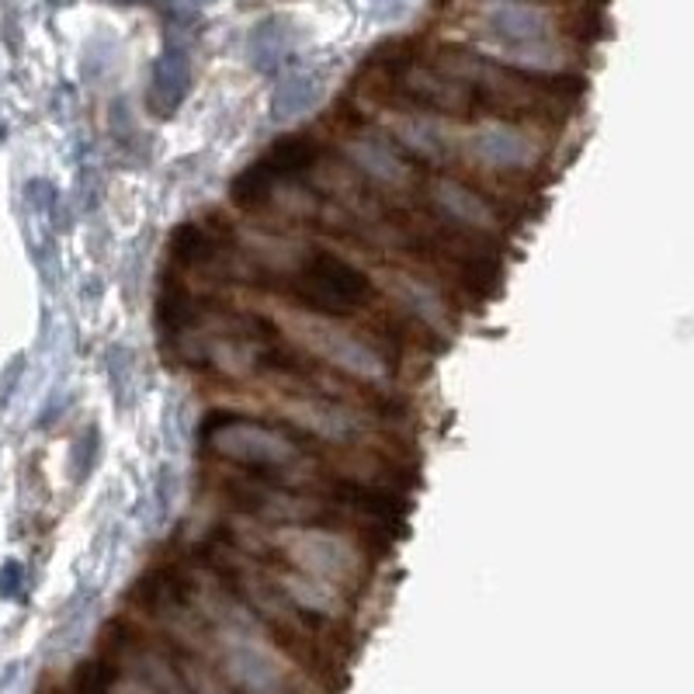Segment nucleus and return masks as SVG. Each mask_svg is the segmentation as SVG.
<instances>
[{
	"label": "nucleus",
	"instance_id": "obj_18",
	"mask_svg": "<svg viewBox=\"0 0 694 694\" xmlns=\"http://www.w3.org/2000/svg\"><path fill=\"white\" fill-rule=\"evenodd\" d=\"M115 4H147V8H153V4H167V0H115Z\"/></svg>",
	"mask_w": 694,
	"mask_h": 694
},
{
	"label": "nucleus",
	"instance_id": "obj_2",
	"mask_svg": "<svg viewBox=\"0 0 694 694\" xmlns=\"http://www.w3.org/2000/svg\"><path fill=\"white\" fill-rule=\"evenodd\" d=\"M292 296L317 317H351L375 299V281L351 260L330 250H313L292 278Z\"/></svg>",
	"mask_w": 694,
	"mask_h": 694
},
{
	"label": "nucleus",
	"instance_id": "obj_13",
	"mask_svg": "<svg viewBox=\"0 0 694 694\" xmlns=\"http://www.w3.org/2000/svg\"><path fill=\"white\" fill-rule=\"evenodd\" d=\"M320 94H323L320 74H313V70H289V74L278 77L271 118L278 126H292L296 118H302L306 111L317 108Z\"/></svg>",
	"mask_w": 694,
	"mask_h": 694
},
{
	"label": "nucleus",
	"instance_id": "obj_8",
	"mask_svg": "<svg viewBox=\"0 0 694 694\" xmlns=\"http://www.w3.org/2000/svg\"><path fill=\"white\" fill-rule=\"evenodd\" d=\"M483 29L493 42L504 45V53L528 50L535 42L553 39V18L528 0H497L483 11Z\"/></svg>",
	"mask_w": 694,
	"mask_h": 694
},
{
	"label": "nucleus",
	"instance_id": "obj_11",
	"mask_svg": "<svg viewBox=\"0 0 694 694\" xmlns=\"http://www.w3.org/2000/svg\"><path fill=\"white\" fill-rule=\"evenodd\" d=\"M430 202L438 205L441 215H448L451 223L469 226V229H493L497 226V212L493 205L480 195V191L466 188L462 181H435L430 184Z\"/></svg>",
	"mask_w": 694,
	"mask_h": 694
},
{
	"label": "nucleus",
	"instance_id": "obj_5",
	"mask_svg": "<svg viewBox=\"0 0 694 694\" xmlns=\"http://www.w3.org/2000/svg\"><path fill=\"white\" fill-rule=\"evenodd\" d=\"M323 160V147L317 136H285L278 139L275 147L260 157L257 163H250L247 171L233 181L229 195L233 205L241 209H257L265 205L278 188L299 181L306 171H313V167Z\"/></svg>",
	"mask_w": 694,
	"mask_h": 694
},
{
	"label": "nucleus",
	"instance_id": "obj_12",
	"mask_svg": "<svg viewBox=\"0 0 694 694\" xmlns=\"http://www.w3.org/2000/svg\"><path fill=\"white\" fill-rule=\"evenodd\" d=\"M393 136L399 142V150L414 153L427 163L451 160V136L445 132L438 118H430V115H396Z\"/></svg>",
	"mask_w": 694,
	"mask_h": 694
},
{
	"label": "nucleus",
	"instance_id": "obj_14",
	"mask_svg": "<svg viewBox=\"0 0 694 694\" xmlns=\"http://www.w3.org/2000/svg\"><path fill=\"white\" fill-rule=\"evenodd\" d=\"M191 87V60L184 50L171 45L160 63L153 66V84H150V108L157 115H174L178 105L184 102V94Z\"/></svg>",
	"mask_w": 694,
	"mask_h": 694
},
{
	"label": "nucleus",
	"instance_id": "obj_3",
	"mask_svg": "<svg viewBox=\"0 0 694 694\" xmlns=\"http://www.w3.org/2000/svg\"><path fill=\"white\" fill-rule=\"evenodd\" d=\"M275 548H281L296 573L333 590H348L362 580V553L327 524H285L275 535Z\"/></svg>",
	"mask_w": 694,
	"mask_h": 694
},
{
	"label": "nucleus",
	"instance_id": "obj_19",
	"mask_svg": "<svg viewBox=\"0 0 694 694\" xmlns=\"http://www.w3.org/2000/svg\"><path fill=\"white\" fill-rule=\"evenodd\" d=\"M597 4H605V0H597Z\"/></svg>",
	"mask_w": 694,
	"mask_h": 694
},
{
	"label": "nucleus",
	"instance_id": "obj_15",
	"mask_svg": "<svg viewBox=\"0 0 694 694\" xmlns=\"http://www.w3.org/2000/svg\"><path fill=\"white\" fill-rule=\"evenodd\" d=\"M292 417L313 430L320 438L330 441H351L357 438V417L341 403H330V399H296L292 403Z\"/></svg>",
	"mask_w": 694,
	"mask_h": 694
},
{
	"label": "nucleus",
	"instance_id": "obj_4",
	"mask_svg": "<svg viewBox=\"0 0 694 694\" xmlns=\"http://www.w3.org/2000/svg\"><path fill=\"white\" fill-rule=\"evenodd\" d=\"M285 327H289V333L299 341V348L317 354L320 362L333 365L338 372L357 382H375V386L389 382V362L372 344L357 338V333L330 323L317 313H289L285 317Z\"/></svg>",
	"mask_w": 694,
	"mask_h": 694
},
{
	"label": "nucleus",
	"instance_id": "obj_9",
	"mask_svg": "<svg viewBox=\"0 0 694 694\" xmlns=\"http://www.w3.org/2000/svg\"><path fill=\"white\" fill-rule=\"evenodd\" d=\"M466 153L490 171H524L538 160V142L514 126H483L466 136Z\"/></svg>",
	"mask_w": 694,
	"mask_h": 694
},
{
	"label": "nucleus",
	"instance_id": "obj_17",
	"mask_svg": "<svg viewBox=\"0 0 694 694\" xmlns=\"http://www.w3.org/2000/svg\"><path fill=\"white\" fill-rule=\"evenodd\" d=\"M285 56H289V35H285L281 21H260L250 35V60L257 70H265V74H275L281 70Z\"/></svg>",
	"mask_w": 694,
	"mask_h": 694
},
{
	"label": "nucleus",
	"instance_id": "obj_6",
	"mask_svg": "<svg viewBox=\"0 0 694 694\" xmlns=\"http://www.w3.org/2000/svg\"><path fill=\"white\" fill-rule=\"evenodd\" d=\"M223 674L241 694H292V681L278 656L250 629H220Z\"/></svg>",
	"mask_w": 694,
	"mask_h": 694
},
{
	"label": "nucleus",
	"instance_id": "obj_1",
	"mask_svg": "<svg viewBox=\"0 0 694 694\" xmlns=\"http://www.w3.org/2000/svg\"><path fill=\"white\" fill-rule=\"evenodd\" d=\"M202 445L215 459L268 483H299V469L306 466V451L296 435L233 410H212L202 420Z\"/></svg>",
	"mask_w": 694,
	"mask_h": 694
},
{
	"label": "nucleus",
	"instance_id": "obj_7",
	"mask_svg": "<svg viewBox=\"0 0 694 694\" xmlns=\"http://www.w3.org/2000/svg\"><path fill=\"white\" fill-rule=\"evenodd\" d=\"M396 94L403 102L417 105L427 115H445V118H472L480 115V102L466 81L451 77L441 66H420L410 63L406 70L389 77Z\"/></svg>",
	"mask_w": 694,
	"mask_h": 694
},
{
	"label": "nucleus",
	"instance_id": "obj_10",
	"mask_svg": "<svg viewBox=\"0 0 694 694\" xmlns=\"http://www.w3.org/2000/svg\"><path fill=\"white\" fill-rule=\"evenodd\" d=\"M348 157L365 178L386 184V188H406L414 181V163L406 160L403 150L396 147V142H389L386 136L365 132V136L351 139Z\"/></svg>",
	"mask_w": 694,
	"mask_h": 694
},
{
	"label": "nucleus",
	"instance_id": "obj_16",
	"mask_svg": "<svg viewBox=\"0 0 694 694\" xmlns=\"http://www.w3.org/2000/svg\"><path fill=\"white\" fill-rule=\"evenodd\" d=\"M389 292L410 309V313L420 320V323H427V327H435V330H445L448 327V306H445V299L430 289L427 281H420V278H414V275H389Z\"/></svg>",
	"mask_w": 694,
	"mask_h": 694
}]
</instances>
